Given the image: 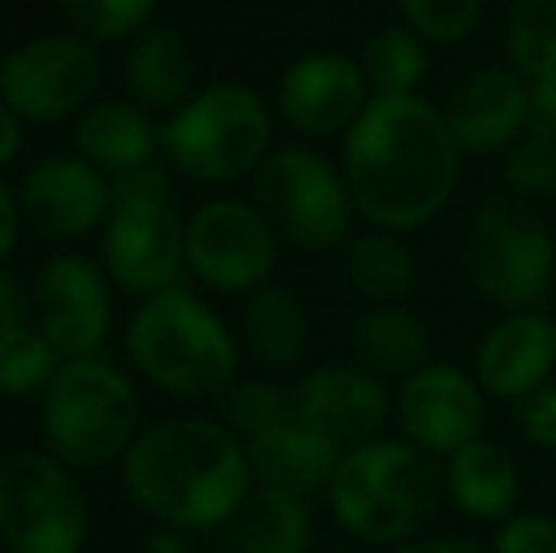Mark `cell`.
Wrapping results in <instances>:
<instances>
[{
	"label": "cell",
	"instance_id": "obj_1",
	"mask_svg": "<svg viewBox=\"0 0 556 553\" xmlns=\"http://www.w3.org/2000/svg\"><path fill=\"white\" fill-rule=\"evenodd\" d=\"M462 148L435 106L417 96L371 99L344 137L352 209L382 231H413L451 201Z\"/></svg>",
	"mask_w": 556,
	"mask_h": 553
},
{
	"label": "cell",
	"instance_id": "obj_2",
	"mask_svg": "<svg viewBox=\"0 0 556 553\" xmlns=\"http://www.w3.org/2000/svg\"><path fill=\"white\" fill-rule=\"evenodd\" d=\"M129 497L175 531L224 527L250 497L247 443L205 417H170L144 428L122 458Z\"/></svg>",
	"mask_w": 556,
	"mask_h": 553
},
{
	"label": "cell",
	"instance_id": "obj_3",
	"mask_svg": "<svg viewBox=\"0 0 556 553\" xmlns=\"http://www.w3.org/2000/svg\"><path fill=\"white\" fill-rule=\"evenodd\" d=\"M330 508L337 524L371 546H402L432 519L443 470L425 448L409 440H371L341 455L330 481Z\"/></svg>",
	"mask_w": 556,
	"mask_h": 553
},
{
	"label": "cell",
	"instance_id": "obj_4",
	"mask_svg": "<svg viewBox=\"0 0 556 553\" xmlns=\"http://www.w3.org/2000/svg\"><path fill=\"white\" fill-rule=\"evenodd\" d=\"M129 356L160 391L178 399L224 394L239 372L231 330L186 288L148 296L129 323Z\"/></svg>",
	"mask_w": 556,
	"mask_h": 553
},
{
	"label": "cell",
	"instance_id": "obj_5",
	"mask_svg": "<svg viewBox=\"0 0 556 553\" xmlns=\"http://www.w3.org/2000/svg\"><path fill=\"white\" fill-rule=\"evenodd\" d=\"M140 399L122 368L103 356L61 361L58 376L42 391V432L50 455L68 466L96 470L137 440Z\"/></svg>",
	"mask_w": 556,
	"mask_h": 553
},
{
	"label": "cell",
	"instance_id": "obj_6",
	"mask_svg": "<svg viewBox=\"0 0 556 553\" xmlns=\"http://www.w3.org/2000/svg\"><path fill=\"white\" fill-rule=\"evenodd\" d=\"M269 111L247 84H213L190 96L160 129V148L198 183H235L269 155Z\"/></svg>",
	"mask_w": 556,
	"mask_h": 553
},
{
	"label": "cell",
	"instance_id": "obj_7",
	"mask_svg": "<svg viewBox=\"0 0 556 553\" xmlns=\"http://www.w3.org/2000/svg\"><path fill=\"white\" fill-rule=\"evenodd\" d=\"M88 497L68 463L46 451H15L0 463V542L12 553H80Z\"/></svg>",
	"mask_w": 556,
	"mask_h": 553
},
{
	"label": "cell",
	"instance_id": "obj_8",
	"mask_svg": "<svg viewBox=\"0 0 556 553\" xmlns=\"http://www.w3.org/2000/svg\"><path fill=\"white\" fill-rule=\"evenodd\" d=\"M254 198L273 231L303 251H326L349 236V183L315 148L288 144L265 155L254 178Z\"/></svg>",
	"mask_w": 556,
	"mask_h": 553
},
{
	"label": "cell",
	"instance_id": "obj_9",
	"mask_svg": "<svg viewBox=\"0 0 556 553\" xmlns=\"http://www.w3.org/2000/svg\"><path fill=\"white\" fill-rule=\"evenodd\" d=\"M466 266L492 303L530 311L553 292V231L519 201H489L469 224Z\"/></svg>",
	"mask_w": 556,
	"mask_h": 553
},
{
	"label": "cell",
	"instance_id": "obj_10",
	"mask_svg": "<svg viewBox=\"0 0 556 553\" xmlns=\"http://www.w3.org/2000/svg\"><path fill=\"white\" fill-rule=\"evenodd\" d=\"M99 76L96 42L80 35H38L0 61V99L23 122H61L91 103Z\"/></svg>",
	"mask_w": 556,
	"mask_h": 553
},
{
	"label": "cell",
	"instance_id": "obj_11",
	"mask_svg": "<svg viewBox=\"0 0 556 553\" xmlns=\"http://www.w3.org/2000/svg\"><path fill=\"white\" fill-rule=\"evenodd\" d=\"M277 266V231L257 205L216 198L186 224V269L216 292H250Z\"/></svg>",
	"mask_w": 556,
	"mask_h": 553
},
{
	"label": "cell",
	"instance_id": "obj_12",
	"mask_svg": "<svg viewBox=\"0 0 556 553\" xmlns=\"http://www.w3.org/2000/svg\"><path fill=\"white\" fill-rule=\"evenodd\" d=\"M106 277L129 292L155 296L175 288L186 269V224L175 201H122L106 216Z\"/></svg>",
	"mask_w": 556,
	"mask_h": 553
},
{
	"label": "cell",
	"instance_id": "obj_13",
	"mask_svg": "<svg viewBox=\"0 0 556 553\" xmlns=\"http://www.w3.org/2000/svg\"><path fill=\"white\" fill-rule=\"evenodd\" d=\"M30 311L61 361L99 356L111 334L106 274L84 254H53L30 288Z\"/></svg>",
	"mask_w": 556,
	"mask_h": 553
},
{
	"label": "cell",
	"instance_id": "obj_14",
	"mask_svg": "<svg viewBox=\"0 0 556 553\" xmlns=\"http://www.w3.org/2000/svg\"><path fill=\"white\" fill-rule=\"evenodd\" d=\"M20 209L35 231L50 239H80L111 216V175L84 155H46L27 171Z\"/></svg>",
	"mask_w": 556,
	"mask_h": 553
},
{
	"label": "cell",
	"instance_id": "obj_15",
	"mask_svg": "<svg viewBox=\"0 0 556 553\" xmlns=\"http://www.w3.org/2000/svg\"><path fill=\"white\" fill-rule=\"evenodd\" d=\"M397 425L405 440L428 455H454L481 436L484 391L454 364H425L413 372L397 399Z\"/></svg>",
	"mask_w": 556,
	"mask_h": 553
},
{
	"label": "cell",
	"instance_id": "obj_16",
	"mask_svg": "<svg viewBox=\"0 0 556 553\" xmlns=\"http://www.w3.org/2000/svg\"><path fill=\"white\" fill-rule=\"evenodd\" d=\"M292 406L295 420H303L311 432H318L341 451L379 440L390 414L379 379L367 368H344V364H326L303 376L292 391Z\"/></svg>",
	"mask_w": 556,
	"mask_h": 553
},
{
	"label": "cell",
	"instance_id": "obj_17",
	"mask_svg": "<svg viewBox=\"0 0 556 553\" xmlns=\"http://www.w3.org/2000/svg\"><path fill=\"white\" fill-rule=\"evenodd\" d=\"M367 76L344 53H307L280 80V114L307 137L349 134L375 96Z\"/></svg>",
	"mask_w": 556,
	"mask_h": 553
},
{
	"label": "cell",
	"instance_id": "obj_18",
	"mask_svg": "<svg viewBox=\"0 0 556 553\" xmlns=\"http://www.w3.org/2000/svg\"><path fill=\"white\" fill-rule=\"evenodd\" d=\"M530 111V84L515 68H477L473 76L454 88L451 103H446V126L462 152L492 155L507 152L527 129Z\"/></svg>",
	"mask_w": 556,
	"mask_h": 553
},
{
	"label": "cell",
	"instance_id": "obj_19",
	"mask_svg": "<svg viewBox=\"0 0 556 553\" xmlns=\"http://www.w3.org/2000/svg\"><path fill=\"white\" fill-rule=\"evenodd\" d=\"M556 364V323L542 311H511L477 349V384L500 402H522L545 387Z\"/></svg>",
	"mask_w": 556,
	"mask_h": 553
},
{
	"label": "cell",
	"instance_id": "obj_20",
	"mask_svg": "<svg viewBox=\"0 0 556 553\" xmlns=\"http://www.w3.org/2000/svg\"><path fill=\"white\" fill-rule=\"evenodd\" d=\"M247 455L250 470L265 489H280V493H295L307 501V497L330 489L344 451L311 432L303 420L288 417L285 425L247 440Z\"/></svg>",
	"mask_w": 556,
	"mask_h": 553
},
{
	"label": "cell",
	"instance_id": "obj_21",
	"mask_svg": "<svg viewBox=\"0 0 556 553\" xmlns=\"http://www.w3.org/2000/svg\"><path fill=\"white\" fill-rule=\"evenodd\" d=\"M446 497L462 516L477 519V524H500L515 512L519 501V470L515 458L507 455L500 443L489 440H469L454 455H446Z\"/></svg>",
	"mask_w": 556,
	"mask_h": 553
},
{
	"label": "cell",
	"instance_id": "obj_22",
	"mask_svg": "<svg viewBox=\"0 0 556 553\" xmlns=\"http://www.w3.org/2000/svg\"><path fill=\"white\" fill-rule=\"evenodd\" d=\"M76 152L88 163H96L106 175L117 171L152 163L155 148H160V129L144 118L137 103L125 99H91L80 114H76Z\"/></svg>",
	"mask_w": 556,
	"mask_h": 553
},
{
	"label": "cell",
	"instance_id": "obj_23",
	"mask_svg": "<svg viewBox=\"0 0 556 553\" xmlns=\"http://www.w3.org/2000/svg\"><path fill=\"white\" fill-rule=\"evenodd\" d=\"M224 527L227 553H307L315 539L307 501L265 486L254 489Z\"/></svg>",
	"mask_w": 556,
	"mask_h": 553
},
{
	"label": "cell",
	"instance_id": "obj_24",
	"mask_svg": "<svg viewBox=\"0 0 556 553\" xmlns=\"http://www.w3.org/2000/svg\"><path fill=\"white\" fill-rule=\"evenodd\" d=\"M125 80L140 106H182L193 96V58L182 35L170 27H144L129 46Z\"/></svg>",
	"mask_w": 556,
	"mask_h": 553
},
{
	"label": "cell",
	"instance_id": "obj_25",
	"mask_svg": "<svg viewBox=\"0 0 556 553\" xmlns=\"http://www.w3.org/2000/svg\"><path fill=\"white\" fill-rule=\"evenodd\" d=\"M352 345L364 368L371 376H402L409 379L420 372L432 353V338L428 326L420 323L413 311L394 307V303H379L367 307L352 326Z\"/></svg>",
	"mask_w": 556,
	"mask_h": 553
},
{
	"label": "cell",
	"instance_id": "obj_26",
	"mask_svg": "<svg viewBox=\"0 0 556 553\" xmlns=\"http://www.w3.org/2000/svg\"><path fill=\"white\" fill-rule=\"evenodd\" d=\"M242 334L250 353L269 368H295L307 356V311L288 288H257L242 311Z\"/></svg>",
	"mask_w": 556,
	"mask_h": 553
},
{
	"label": "cell",
	"instance_id": "obj_27",
	"mask_svg": "<svg viewBox=\"0 0 556 553\" xmlns=\"http://www.w3.org/2000/svg\"><path fill=\"white\" fill-rule=\"evenodd\" d=\"M344 274L367 300L397 303L417 288L420 269L409 247L402 239H394V231H371V236H359L349 243Z\"/></svg>",
	"mask_w": 556,
	"mask_h": 553
},
{
	"label": "cell",
	"instance_id": "obj_28",
	"mask_svg": "<svg viewBox=\"0 0 556 553\" xmlns=\"http://www.w3.org/2000/svg\"><path fill=\"white\" fill-rule=\"evenodd\" d=\"M367 76V88L375 99H394V96H417L420 80L428 73V53L425 38L413 27H387L364 46V61H359Z\"/></svg>",
	"mask_w": 556,
	"mask_h": 553
},
{
	"label": "cell",
	"instance_id": "obj_29",
	"mask_svg": "<svg viewBox=\"0 0 556 553\" xmlns=\"http://www.w3.org/2000/svg\"><path fill=\"white\" fill-rule=\"evenodd\" d=\"M61 368V353L35 318L0 326V394H38Z\"/></svg>",
	"mask_w": 556,
	"mask_h": 553
},
{
	"label": "cell",
	"instance_id": "obj_30",
	"mask_svg": "<svg viewBox=\"0 0 556 553\" xmlns=\"http://www.w3.org/2000/svg\"><path fill=\"white\" fill-rule=\"evenodd\" d=\"M507 58L527 80L556 76V0H519L507 20Z\"/></svg>",
	"mask_w": 556,
	"mask_h": 553
},
{
	"label": "cell",
	"instance_id": "obj_31",
	"mask_svg": "<svg viewBox=\"0 0 556 553\" xmlns=\"http://www.w3.org/2000/svg\"><path fill=\"white\" fill-rule=\"evenodd\" d=\"M288 417H295L292 394L280 391L277 384L247 379V384H231L224 391V420L242 443L269 432V428L285 425Z\"/></svg>",
	"mask_w": 556,
	"mask_h": 553
},
{
	"label": "cell",
	"instance_id": "obj_32",
	"mask_svg": "<svg viewBox=\"0 0 556 553\" xmlns=\"http://www.w3.org/2000/svg\"><path fill=\"white\" fill-rule=\"evenodd\" d=\"M73 35L88 42H117L125 35H140L152 20L155 0H61Z\"/></svg>",
	"mask_w": 556,
	"mask_h": 553
},
{
	"label": "cell",
	"instance_id": "obj_33",
	"mask_svg": "<svg viewBox=\"0 0 556 553\" xmlns=\"http://www.w3.org/2000/svg\"><path fill=\"white\" fill-rule=\"evenodd\" d=\"M397 4H402L405 20L420 38L454 46L473 35L484 0H397Z\"/></svg>",
	"mask_w": 556,
	"mask_h": 553
},
{
	"label": "cell",
	"instance_id": "obj_34",
	"mask_svg": "<svg viewBox=\"0 0 556 553\" xmlns=\"http://www.w3.org/2000/svg\"><path fill=\"white\" fill-rule=\"evenodd\" d=\"M504 178L522 198H549L556 193V144L542 137H522L507 148Z\"/></svg>",
	"mask_w": 556,
	"mask_h": 553
},
{
	"label": "cell",
	"instance_id": "obj_35",
	"mask_svg": "<svg viewBox=\"0 0 556 553\" xmlns=\"http://www.w3.org/2000/svg\"><path fill=\"white\" fill-rule=\"evenodd\" d=\"M492 553H556V524L538 512L511 516L500 527Z\"/></svg>",
	"mask_w": 556,
	"mask_h": 553
},
{
	"label": "cell",
	"instance_id": "obj_36",
	"mask_svg": "<svg viewBox=\"0 0 556 553\" xmlns=\"http://www.w3.org/2000/svg\"><path fill=\"white\" fill-rule=\"evenodd\" d=\"M111 190H114V205H122V201H175L167 171L155 167V163L117 171V175H111Z\"/></svg>",
	"mask_w": 556,
	"mask_h": 553
},
{
	"label": "cell",
	"instance_id": "obj_37",
	"mask_svg": "<svg viewBox=\"0 0 556 553\" xmlns=\"http://www.w3.org/2000/svg\"><path fill=\"white\" fill-rule=\"evenodd\" d=\"M519 425L527 440H534L538 448L556 451V384L538 387L530 399H522Z\"/></svg>",
	"mask_w": 556,
	"mask_h": 553
},
{
	"label": "cell",
	"instance_id": "obj_38",
	"mask_svg": "<svg viewBox=\"0 0 556 553\" xmlns=\"http://www.w3.org/2000/svg\"><path fill=\"white\" fill-rule=\"evenodd\" d=\"M527 134L556 144V76H549V80H530Z\"/></svg>",
	"mask_w": 556,
	"mask_h": 553
},
{
	"label": "cell",
	"instance_id": "obj_39",
	"mask_svg": "<svg viewBox=\"0 0 556 553\" xmlns=\"http://www.w3.org/2000/svg\"><path fill=\"white\" fill-rule=\"evenodd\" d=\"M27 307H30V292L20 285V277L8 274V269L0 266V326L23 323V318H27Z\"/></svg>",
	"mask_w": 556,
	"mask_h": 553
},
{
	"label": "cell",
	"instance_id": "obj_40",
	"mask_svg": "<svg viewBox=\"0 0 556 553\" xmlns=\"http://www.w3.org/2000/svg\"><path fill=\"white\" fill-rule=\"evenodd\" d=\"M20 198L8 190V183H0V262L12 254L15 236H20Z\"/></svg>",
	"mask_w": 556,
	"mask_h": 553
},
{
	"label": "cell",
	"instance_id": "obj_41",
	"mask_svg": "<svg viewBox=\"0 0 556 553\" xmlns=\"http://www.w3.org/2000/svg\"><path fill=\"white\" fill-rule=\"evenodd\" d=\"M20 148H23V118L0 99V167H8L20 155Z\"/></svg>",
	"mask_w": 556,
	"mask_h": 553
},
{
	"label": "cell",
	"instance_id": "obj_42",
	"mask_svg": "<svg viewBox=\"0 0 556 553\" xmlns=\"http://www.w3.org/2000/svg\"><path fill=\"white\" fill-rule=\"evenodd\" d=\"M394 553H492V550H484L481 542H473V539H454V535H443V539L402 542V550H394Z\"/></svg>",
	"mask_w": 556,
	"mask_h": 553
},
{
	"label": "cell",
	"instance_id": "obj_43",
	"mask_svg": "<svg viewBox=\"0 0 556 553\" xmlns=\"http://www.w3.org/2000/svg\"><path fill=\"white\" fill-rule=\"evenodd\" d=\"M140 553H193V550H190V542H186L182 531H175V527H160V531L148 535Z\"/></svg>",
	"mask_w": 556,
	"mask_h": 553
}]
</instances>
